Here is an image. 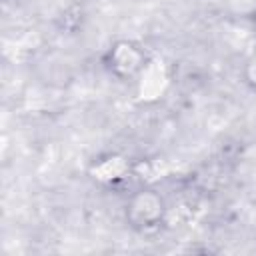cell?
Returning a JSON list of instances; mask_svg holds the SVG:
<instances>
[{"instance_id": "6da1fadb", "label": "cell", "mask_w": 256, "mask_h": 256, "mask_svg": "<svg viewBox=\"0 0 256 256\" xmlns=\"http://www.w3.org/2000/svg\"><path fill=\"white\" fill-rule=\"evenodd\" d=\"M166 214V206L160 194L154 190H138L126 202V220L136 230L156 228Z\"/></svg>"}, {"instance_id": "7a4b0ae2", "label": "cell", "mask_w": 256, "mask_h": 256, "mask_svg": "<svg viewBox=\"0 0 256 256\" xmlns=\"http://www.w3.org/2000/svg\"><path fill=\"white\" fill-rule=\"evenodd\" d=\"M146 64H148V56L144 48L132 40H118L106 52L108 70L122 80L138 76L146 68Z\"/></svg>"}]
</instances>
